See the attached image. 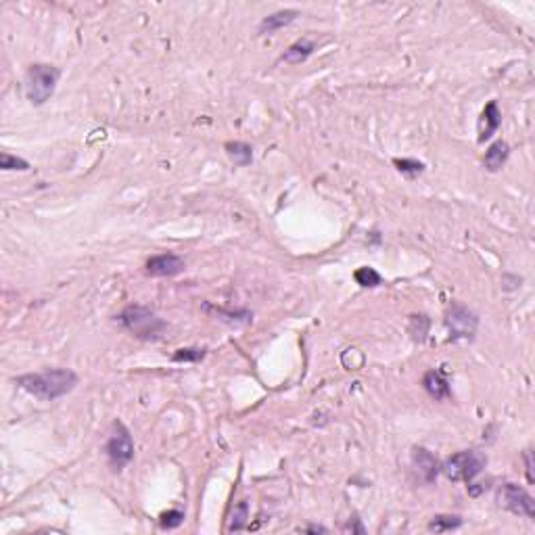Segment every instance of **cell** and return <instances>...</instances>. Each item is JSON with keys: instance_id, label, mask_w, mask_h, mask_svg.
I'll use <instances>...</instances> for the list:
<instances>
[{"instance_id": "7402d4cb", "label": "cell", "mask_w": 535, "mask_h": 535, "mask_svg": "<svg viewBox=\"0 0 535 535\" xmlns=\"http://www.w3.org/2000/svg\"><path fill=\"white\" fill-rule=\"evenodd\" d=\"M184 523V513L182 510H168L159 517L161 529H176Z\"/></svg>"}, {"instance_id": "52a82bcc", "label": "cell", "mask_w": 535, "mask_h": 535, "mask_svg": "<svg viewBox=\"0 0 535 535\" xmlns=\"http://www.w3.org/2000/svg\"><path fill=\"white\" fill-rule=\"evenodd\" d=\"M498 502H500L502 508H506L513 515H519V517H525V519H535L534 498L521 485L504 483L502 489L498 491Z\"/></svg>"}, {"instance_id": "ffe728a7", "label": "cell", "mask_w": 535, "mask_h": 535, "mask_svg": "<svg viewBox=\"0 0 535 535\" xmlns=\"http://www.w3.org/2000/svg\"><path fill=\"white\" fill-rule=\"evenodd\" d=\"M0 168L4 170V172H27L29 170V164L25 161V159H21V157H17V155H11V153H2L0 155Z\"/></svg>"}, {"instance_id": "2e32d148", "label": "cell", "mask_w": 535, "mask_h": 535, "mask_svg": "<svg viewBox=\"0 0 535 535\" xmlns=\"http://www.w3.org/2000/svg\"><path fill=\"white\" fill-rule=\"evenodd\" d=\"M458 527H462V517H456V515H437L429 523V531H435V534L454 531Z\"/></svg>"}, {"instance_id": "5bb4252c", "label": "cell", "mask_w": 535, "mask_h": 535, "mask_svg": "<svg viewBox=\"0 0 535 535\" xmlns=\"http://www.w3.org/2000/svg\"><path fill=\"white\" fill-rule=\"evenodd\" d=\"M316 51V44L312 42V40H297V42H293L284 53H282V57H280V61H284V63H289V65H299V63H303V61H308L310 57H312V53Z\"/></svg>"}, {"instance_id": "d6986e66", "label": "cell", "mask_w": 535, "mask_h": 535, "mask_svg": "<svg viewBox=\"0 0 535 535\" xmlns=\"http://www.w3.org/2000/svg\"><path fill=\"white\" fill-rule=\"evenodd\" d=\"M247 519H249V504H247V500H243V502L237 504V508L232 513L228 531H243V529H247Z\"/></svg>"}, {"instance_id": "cb8c5ba5", "label": "cell", "mask_w": 535, "mask_h": 535, "mask_svg": "<svg viewBox=\"0 0 535 535\" xmlns=\"http://www.w3.org/2000/svg\"><path fill=\"white\" fill-rule=\"evenodd\" d=\"M523 458H525V466H527V481H529V483H534L535 475H534V454H531V449H527V451L523 454Z\"/></svg>"}, {"instance_id": "4fadbf2b", "label": "cell", "mask_w": 535, "mask_h": 535, "mask_svg": "<svg viewBox=\"0 0 535 535\" xmlns=\"http://www.w3.org/2000/svg\"><path fill=\"white\" fill-rule=\"evenodd\" d=\"M423 387H425V391H427L433 399H437V402L447 399V397L451 395V389H449L447 381L444 378V374L437 372V370H429V372L423 376Z\"/></svg>"}, {"instance_id": "6da1fadb", "label": "cell", "mask_w": 535, "mask_h": 535, "mask_svg": "<svg viewBox=\"0 0 535 535\" xmlns=\"http://www.w3.org/2000/svg\"><path fill=\"white\" fill-rule=\"evenodd\" d=\"M17 385L42 402H55L78 385V374L67 368H53L44 372H29L17 378Z\"/></svg>"}, {"instance_id": "d4e9b609", "label": "cell", "mask_w": 535, "mask_h": 535, "mask_svg": "<svg viewBox=\"0 0 535 535\" xmlns=\"http://www.w3.org/2000/svg\"><path fill=\"white\" fill-rule=\"evenodd\" d=\"M343 531H345V534H350V531H352V534H359V535L366 534V529H364V525L359 523V519H354V521H350V523L343 527Z\"/></svg>"}, {"instance_id": "7c38bea8", "label": "cell", "mask_w": 535, "mask_h": 535, "mask_svg": "<svg viewBox=\"0 0 535 535\" xmlns=\"http://www.w3.org/2000/svg\"><path fill=\"white\" fill-rule=\"evenodd\" d=\"M297 17H299V11H295V8H284V11L272 13V15H268V17L262 19L258 32H260V34H274V32H278V29L291 25Z\"/></svg>"}, {"instance_id": "8992f818", "label": "cell", "mask_w": 535, "mask_h": 535, "mask_svg": "<svg viewBox=\"0 0 535 535\" xmlns=\"http://www.w3.org/2000/svg\"><path fill=\"white\" fill-rule=\"evenodd\" d=\"M446 329L449 331V337L454 341H468L475 337L477 326H479V318L475 312H470L468 308H464L462 303L454 301L446 310Z\"/></svg>"}, {"instance_id": "603a6c76", "label": "cell", "mask_w": 535, "mask_h": 535, "mask_svg": "<svg viewBox=\"0 0 535 535\" xmlns=\"http://www.w3.org/2000/svg\"><path fill=\"white\" fill-rule=\"evenodd\" d=\"M205 350H199V348H184V350H178L172 359L174 362H199V359H203L205 357Z\"/></svg>"}, {"instance_id": "44dd1931", "label": "cell", "mask_w": 535, "mask_h": 535, "mask_svg": "<svg viewBox=\"0 0 535 535\" xmlns=\"http://www.w3.org/2000/svg\"><path fill=\"white\" fill-rule=\"evenodd\" d=\"M393 166H395L402 174H406V176H410V178L425 172V164H421V161H416V159H393Z\"/></svg>"}, {"instance_id": "484cf974", "label": "cell", "mask_w": 535, "mask_h": 535, "mask_svg": "<svg viewBox=\"0 0 535 535\" xmlns=\"http://www.w3.org/2000/svg\"><path fill=\"white\" fill-rule=\"evenodd\" d=\"M299 531H303V534H326L329 529H326V527H320V525H310V527H303V529H299Z\"/></svg>"}, {"instance_id": "9c48e42d", "label": "cell", "mask_w": 535, "mask_h": 535, "mask_svg": "<svg viewBox=\"0 0 535 535\" xmlns=\"http://www.w3.org/2000/svg\"><path fill=\"white\" fill-rule=\"evenodd\" d=\"M412 466L416 468L418 477L425 481V483H433L442 470V464L437 462V458L425 449V447H414L412 449Z\"/></svg>"}, {"instance_id": "3957f363", "label": "cell", "mask_w": 535, "mask_h": 535, "mask_svg": "<svg viewBox=\"0 0 535 535\" xmlns=\"http://www.w3.org/2000/svg\"><path fill=\"white\" fill-rule=\"evenodd\" d=\"M487 466V456L479 449H464L458 451L454 456H449L446 462L442 464V473L446 475L449 481H464V483H473L483 468Z\"/></svg>"}, {"instance_id": "5b68a950", "label": "cell", "mask_w": 535, "mask_h": 535, "mask_svg": "<svg viewBox=\"0 0 535 535\" xmlns=\"http://www.w3.org/2000/svg\"><path fill=\"white\" fill-rule=\"evenodd\" d=\"M105 454H107L109 466L115 473H119L121 468H126L132 462V458H134V442H132V435H130V431L126 429L124 423H119V421L113 423L109 440L105 444Z\"/></svg>"}, {"instance_id": "9a60e30c", "label": "cell", "mask_w": 535, "mask_h": 535, "mask_svg": "<svg viewBox=\"0 0 535 535\" xmlns=\"http://www.w3.org/2000/svg\"><path fill=\"white\" fill-rule=\"evenodd\" d=\"M224 151L226 155L230 157V161L239 168H247L251 161H253V149L251 145L247 143H241V140H230L224 145Z\"/></svg>"}, {"instance_id": "ac0fdd59", "label": "cell", "mask_w": 535, "mask_h": 535, "mask_svg": "<svg viewBox=\"0 0 535 535\" xmlns=\"http://www.w3.org/2000/svg\"><path fill=\"white\" fill-rule=\"evenodd\" d=\"M354 278H356V282L359 286H366V289H374V286H378L381 282H383V276L374 270V268H357L356 272H354Z\"/></svg>"}, {"instance_id": "e0dca14e", "label": "cell", "mask_w": 535, "mask_h": 535, "mask_svg": "<svg viewBox=\"0 0 535 535\" xmlns=\"http://www.w3.org/2000/svg\"><path fill=\"white\" fill-rule=\"evenodd\" d=\"M429 326H431V320H429L427 316H423V314H414V316H410L408 331H410V335H412V339H414V341L423 343V341L427 339V335H429Z\"/></svg>"}, {"instance_id": "7a4b0ae2", "label": "cell", "mask_w": 535, "mask_h": 535, "mask_svg": "<svg viewBox=\"0 0 535 535\" xmlns=\"http://www.w3.org/2000/svg\"><path fill=\"white\" fill-rule=\"evenodd\" d=\"M115 320L128 333H132L136 339H143V341H155L168 329V324L145 305H128L115 316Z\"/></svg>"}, {"instance_id": "8fae6325", "label": "cell", "mask_w": 535, "mask_h": 535, "mask_svg": "<svg viewBox=\"0 0 535 535\" xmlns=\"http://www.w3.org/2000/svg\"><path fill=\"white\" fill-rule=\"evenodd\" d=\"M510 157V147L506 140H496L487 151H485V157H483V166L487 172H500L506 161Z\"/></svg>"}, {"instance_id": "277c9868", "label": "cell", "mask_w": 535, "mask_h": 535, "mask_svg": "<svg viewBox=\"0 0 535 535\" xmlns=\"http://www.w3.org/2000/svg\"><path fill=\"white\" fill-rule=\"evenodd\" d=\"M61 72L46 63H36L25 74V96L32 105H44L57 88Z\"/></svg>"}, {"instance_id": "30bf717a", "label": "cell", "mask_w": 535, "mask_h": 535, "mask_svg": "<svg viewBox=\"0 0 535 535\" xmlns=\"http://www.w3.org/2000/svg\"><path fill=\"white\" fill-rule=\"evenodd\" d=\"M502 126V111L496 100H489L479 117V143L489 140Z\"/></svg>"}, {"instance_id": "ba28073f", "label": "cell", "mask_w": 535, "mask_h": 535, "mask_svg": "<svg viewBox=\"0 0 535 535\" xmlns=\"http://www.w3.org/2000/svg\"><path fill=\"white\" fill-rule=\"evenodd\" d=\"M184 270V262L176 253H161L153 256L147 262V274L157 276V278H168V276H178Z\"/></svg>"}]
</instances>
